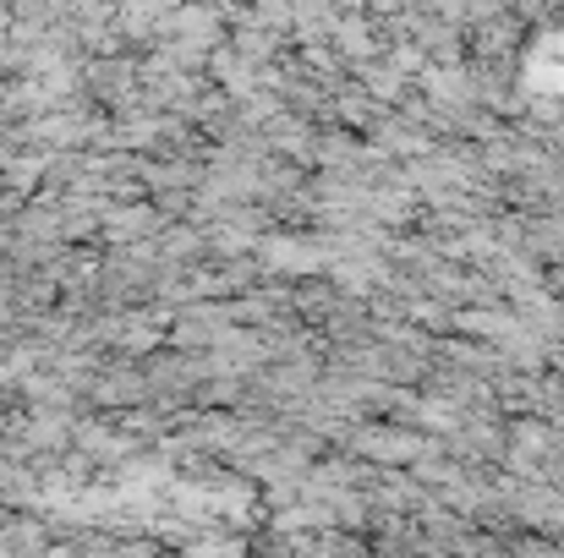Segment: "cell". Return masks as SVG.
Returning a JSON list of instances; mask_svg holds the SVG:
<instances>
[{
    "label": "cell",
    "instance_id": "1",
    "mask_svg": "<svg viewBox=\"0 0 564 558\" xmlns=\"http://www.w3.org/2000/svg\"><path fill=\"white\" fill-rule=\"evenodd\" d=\"M0 548L33 558L44 548V526H39V521H11V526H0Z\"/></svg>",
    "mask_w": 564,
    "mask_h": 558
}]
</instances>
